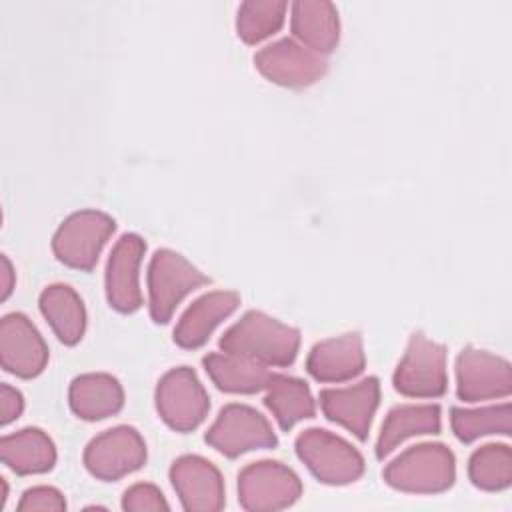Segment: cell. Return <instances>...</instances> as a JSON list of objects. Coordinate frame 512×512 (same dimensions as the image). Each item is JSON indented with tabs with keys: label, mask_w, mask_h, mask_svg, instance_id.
I'll use <instances>...</instances> for the list:
<instances>
[{
	"label": "cell",
	"mask_w": 512,
	"mask_h": 512,
	"mask_svg": "<svg viewBox=\"0 0 512 512\" xmlns=\"http://www.w3.org/2000/svg\"><path fill=\"white\" fill-rule=\"evenodd\" d=\"M470 482L484 492H500L512 484V450L508 444H484L468 460Z\"/></svg>",
	"instance_id": "4316f807"
},
{
	"label": "cell",
	"mask_w": 512,
	"mask_h": 512,
	"mask_svg": "<svg viewBox=\"0 0 512 512\" xmlns=\"http://www.w3.org/2000/svg\"><path fill=\"white\" fill-rule=\"evenodd\" d=\"M302 496L300 476L282 462L258 460L238 474V502L250 512H272L296 504Z\"/></svg>",
	"instance_id": "52a82bcc"
},
{
	"label": "cell",
	"mask_w": 512,
	"mask_h": 512,
	"mask_svg": "<svg viewBox=\"0 0 512 512\" xmlns=\"http://www.w3.org/2000/svg\"><path fill=\"white\" fill-rule=\"evenodd\" d=\"M146 442L134 426H114L94 436L84 448L86 470L104 482H116L140 470L146 462Z\"/></svg>",
	"instance_id": "30bf717a"
},
{
	"label": "cell",
	"mask_w": 512,
	"mask_h": 512,
	"mask_svg": "<svg viewBox=\"0 0 512 512\" xmlns=\"http://www.w3.org/2000/svg\"><path fill=\"white\" fill-rule=\"evenodd\" d=\"M22 410H24L22 394L16 388H12L10 384L4 382L0 386V414H2L0 416V424L6 426L10 422H14L16 418H20Z\"/></svg>",
	"instance_id": "4dcf8cb0"
},
{
	"label": "cell",
	"mask_w": 512,
	"mask_h": 512,
	"mask_svg": "<svg viewBox=\"0 0 512 512\" xmlns=\"http://www.w3.org/2000/svg\"><path fill=\"white\" fill-rule=\"evenodd\" d=\"M240 306V296L234 290H214L194 300L180 316L174 328V342L180 348L194 350L208 342L210 334Z\"/></svg>",
	"instance_id": "ac0fdd59"
},
{
	"label": "cell",
	"mask_w": 512,
	"mask_h": 512,
	"mask_svg": "<svg viewBox=\"0 0 512 512\" xmlns=\"http://www.w3.org/2000/svg\"><path fill=\"white\" fill-rule=\"evenodd\" d=\"M380 404V380L368 376L346 388L320 390V408L330 422L344 426L358 440H366Z\"/></svg>",
	"instance_id": "2e32d148"
},
{
	"label": "cell",
	"mask_w": 512,
	"mask_h": 512,
	"mask_svg": "<svg viewBox=\"0 0 512 512\" xmlns=\"http://www.w3.org/2000/svg\"><path fill=\"white\" fill-rule=\"evenodd\" d=\"M148 310L156 324L170 322L178 304L194 290L210 284V278L200 272L182 254L160 248L148 264Z\"/></svg>",
	"instance_id": "3957f363"
},
{
	"label": "cell",
	"mask_w": 512,
	"mask_h": 512,
	"mask_svg": "<svg viewBox=\"0 0 512 512\" xmlns=\"http://www.w3.org/2000/svg\"><path fill=\"white\" fill-rule=\"evenodd\" d=\"M154 400L158 416L176 432L196 430L210 410L208 392L188 366L168 370L156 384Z\"/></svg>",
	"instance_id": "ba28073f"
},
{
	"label": "cell",
	"mask_w": 512,
	"mask_h": 512,
	"mask_svg": "<svg viewBox=\"0 0 512 512\" xmlns=\"http://www.w3.org/2000/svg\"><path fill=\"white\" fill-rule=\"evenodd\" d=\"M202 364L212 384L228 394H256L272 376L268 366L232 352H210Z\"/></svg>",
	"instance_id": "7402d4cb"
},
{
	"label": "cell",
	"mask_w": 512,
	"mask_h": 512,
	"mask_svg": "<svg viewBox=\"0 0 512 512\" xmlns=\"http://www.w3.org/2000/svg\"><path fill=\"white\" fill-rule=\"evenodd\" d=\"M146 252V242L134 232H126L114 244L104 274L106 300L108 304L122 312L132 314L142 306L140 290V264Z\"/></svg>",
	"instance_id": "4fadbf2b"
},
{
	"label": "cell",
	"mask_w": 512,
	"mask_h": 512,
	"mask_svg": "<svg viewBox=\"0 0 512 512\" xmlns=\"http://www.w3.org/2000/svg\"><path fill=\"white\" fill-rule=\"evenodd\" d=\"M122 508L126 512H160V510H170V504L166 502L158 486L148 482H138L124 492Z\"/></svg>",
	"instance_id": "f1b7e54d"
},
{
	"label": "cell",
	"mask_w": 512,
	"mask_h": 512,
	"mask_svg": "<svg viewBox=\"0 0 512 512\" xmlns=\"http://www.w3.org/2000/svg\"><path fill=\"white\" fill-rule=\"evenodd\" d=\"M264 390V404L282 430L288 432L294 424L314 418L316 402L304 380L286 374H272Z\"/></svg>",
	"instance_id": "d4e9b609"
},
{
	"label": "cell",
	"mask_w": 512,
	"mask_h": 512,
	"mask_svg": "<svg viewBox=\"0 0 512 512\" xmlns=\"http://www.w3.org/2000/svg\"><path fill=\"white\" fill-rule=\"evenodd\" d=\"M218 346L264 366H290L298 356L300 330L266 312L248 310L220 336Z\"/></svg>",
	"instance_id": "6da1fadb"
},
{
	"label": "cell",
	"mask_w": 512,
	"mask_h": 512,
	"mask_svg": "<svg viewBox=\"0 0 512 512\" xmlns=\"http://www.w3.org/2000/svg\"><path fill=\"white\" fill-rule=\"evenodd\" d=\"M0 262H2V270H0L2 294H0V298L6 300V298L10 296V292H12V288H14V268H12V264H10V260H8L6 254L0 256Z\"/></svg>",
	"instance_id": "1f68e13d"
},
{
	"label": "cell",
	"mask_w": 512,
	"mask_h": 512,
	"mask_svg": "<svg viewBox=\"0 0 512 512\" xmlns=\"http://www.w3.org/2000/svg\"><path fill=\"white\" fill-rule=\"evenodd\" d=\"M114 230L112 216L100 210H78L58 226L52 238V252L64 266L88 272L96 266Z\"/></svg>",
	"instance_id": "8992f818"
},
{
	"label": "cell",
	"mask_w": 512,
	"mask_h": 512,
	"mask_svg": "<svg viewBox=\"0 0 512 512\" xmlns=\"http://www.w3.org/2000/svg\"><path fill=\"white\" fill-rule=\"evenodd\" d=\"M2 462L18 476L44 474L56 464V446L40 428H22L0 440Z\"/></svg>",
	"instance_id": "603a6c76"
},
{
	"label": "cell",
	"mask_w": 512,
	"mask_h": 512,
	"mask_svg": "<svg viewBox=\"0 0 512 512\" xmlns=\"http://www.w3.org/2000/svg\"><path fill=\"white\" fill-rule=\"evenodd\" d=\"M0 364L18 378H34L48 364V346L22 312H10L0 320Z\"/></svg>",
	"instance_id": "9a60e30c"
},
{
	"label": "cell",
	"mask_w": 512,
	"mask_h": 512,
	"mask_svg": "<svg viewBox=\"0 0 512 512\" xmlns=\"http://www.w3.org/2000/svg\"><path fill=\"white\" fill-rule=\"evenodd\" d=\"M384 482L408 494H440L456 480V458L446 444L422 442L406 448L382 472Z\"/></svg>",
	"instance_id": "7a4b0ae2"
},
{
	"label": "cell",
	"mask_w": 512,
	"mask_h": 512,
	"mask_svg": "<svg viewBox=\"0 0 512 512\" xmlns=\"http://www.w3.org/2000/svg\"><path fill=\"white\" fill-rule=\"evenodd\" d=\"M450 426L454 436L470 444L482 436L502 434L510 436L512 432V406L510 402L492 404L484 408H450Z\"/></svg>",
	"instance_id": "484cf974"
},
{
	"label": "cell",
	"mask_w": 512,
	"mask_h": 512,
	"mask_svg": "<svg viewBox=\"0 0 512 512\" xmlns=\"http://www.w3.org/2000/svg\"><path fill=\"white\" fill-rule=\"evenodd\" d=\"M72 412L88 422L114 416L124 406V390L118 378L106 372L80 374L72 380L68 390Z\"/></svg>",
	"instance_id": "ffe728a7"
},
{
	"label": "cell",
	"mask_w": 512,
	"mask_h": 512,
	"mask_svg": "<svg viewBox=\"0 0 512 512\" xmlns=\"http://www.w3.org/2000/svg\"><path fill=\"white\" fill-rule=\"evenodd\" d=\"M62 510H66V500L62 492L52 486L28 488L18 502V512H62Z\"/></svg>",
	"instance_id": "f546056e"
},
{
	"label": "cell",
	"mask_w": 512,
	"mask_h": 512,
	"mask_svg": "<svg viewBox=\"0 0 512 512\" xmlns=\"http://www.w3.org/2000/svg\"><path fill=\"white\" fill-rule=\"evenodd\" d=\"M512 392V368L502 356L466 346L456 358V394L462 402L506 398Z\"/></svg>",
	"instance_id": "7c38bea8"
},
{
	"label": "cell",
	"mask_w": 512,
	"mask_h": 512,
	"mask_svg": "<svg viewBox=\"0 0 512 512\" xmlns=\"http://www.w3.org/2000/svg\"><path fill=\"white\" fill-rule=\"evenodd\" d=\"M206 444L226 458H238L252 450L274 448L278 438L256 408L248 404H226L204 434Z\"/></svg>",
	"instance_id": "9c48e42d"
},
{
	"label": "cell",
	"mask_w": 512,
	"mask_h": 512,
	"mask_svg": "<svg viewBox=\"0 0 512 512\" xmlns=\"http://www.w3.org/2000/svg\"><path fill=\"white\" fill-rule=\"evenodd\" d=\"M0 484H2V500H0V508H4L6 498H8V484H6V478H0Z\"/></svg>",
	"instance_id": "d6a6232c"
},
{
	"label": "cell",
	"mask_w": 512,
	"mask_h": 512,
	"mask_svg": "<svg viewBox=\"0 0 512 512\" xmlns=\"http://www.w3.org/2000/svg\"><path fill=\"white\" fill-rule=\"evenodd\" d=\"M294 38L318 54H330L340 40L338 10L326 0H296L290 6Z\"/></svg>",
	"instance_id": "d6986e66"
},
{
	"label": "cell",
	"mask_w": 512,
	"mask_h": 512,
	"mask_svg": "<svg viewBox=\"0 0 512 512\" xmlns=\"http://www.w3.org/2000/svg\"><path fill=\"white\" fill-rule=\"evenodd\" d=\"M366 354L362 336L348 332L342 336L320 340L306 358V372L316 382H346L364 372Z\"/></svg>",
	"instance_id": "e0dca14e"
},
{
	"label": "cell",
	"mask_w": 512,
	"mask_h": 512,
	"mask_svg": "<svg viewBox=\"0 0 512 512\" xmlns=\"http://www.w3.org/2000/svg\"><path fill=\"white\" fill-rule=\"evenodd\" d=\"M394 390L408 398H440L448 390L446 348L414 332L392 376Z\"/></svg>",
	"instance_id": "5b68a950"
},
{
	"label": "cell",
	"mask_w": 512,
	"mask_h": 512,
	"mask_svg": "<svg viewBox=\"0 0 512 512\" xmlns=\"http://www.w3.org/2000/svg\"><path fill=\"white\" fill-rule=\"evenodd\" d=\"M294 448L296 456L322 484L344 486L356 482L364 474L362 454L348 440L330 430H302L296 436Z\"/></svg>",
	"instance_id": "277c9868"
},
{
	"label": "cell",
	"mask_w": 512,
	"mask_h": 512,
	"mask_svg": "<svg viewBox=\"0 0 512 512\" xmlns=\"http://www.w3.org/2000/svg\"><path fill=\"white\" fill-rule=\"evenodd\" d=\"M40 312L66 346L82 340L86 330V308L78 292L68 284H50L40 294Z\"/></svg>",
	"instance_id": "cb8c5ba5"
},
{
	"label": "cell",
	"mask_w": 512,
	"mask_h": 512,
	"mask_svg": "<svg viewBox=\"0 0 512 512\" xmlns=\"http://www.w3.org/2000/svg\"><path fill=\"white\" fill-rule=\"evenodd\" d=\"M172 488L188 512H218L226 504L220 470L206 458L184 454L170 466Z\"/></svg>",
	"instance_id": "5bb4252c"
},
{
	"label": "cell",
	"mask_w": 512,
	"mask_h": 512,
	"mask_svg": "<svg viewBox=\"0 0 512 512\" xmlns=\"http://www.w3.org/2000/svg\"><path fill=\"white\" fill-rule=\"evenodd\" d=\"M442 428V412L438 404H398L388 410L378 440L376 458L384 460L404 440L424 434H438Z\"/></svg>",
	"instance_id": "44dd1931"
},
{
	"label": "cell",
	"mask_w": 512,
	"mask_h": 512,
	"mask_svg": "<svg viewBox=\"0 0 512 512\" xmlns=\"http://www.w3.org/2000/svg\"><path fill=\"white\" fill-rule=\"evenodd\" d=\"M254 66L278 86L306 88L326 74L328 60L294 38H282L260 48L254 54Z\"/></svg>",
	"instance_id": "8fae6325"
},
{
	"label": "cell",
	"mask_w": 512,
	"mask_h": 512,
	"mask_svg": "<svg viewBox=\"0 0 512 512\" xmlns=\"http://www.w3.org/2000/svg\"><path fill=\"white\" fill-rule=\"evenodd\" d=\"M288 4L284 0H246L238 6L236 32L242 42L258 44L274 36L286 16Z\"/></svg>",
	"instance_id": "83f0119b"
}]
</instances>
